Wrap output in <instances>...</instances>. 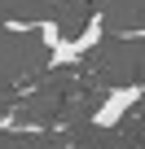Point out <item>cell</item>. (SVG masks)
Listing matches in <instances>:
<instances>
[{"mask_svg":"<svg viewBox=\"0 0 145 149\" xmlns=\"http://www.w3.org/2000/svg\"><path fill=\"white\" fill-rule=\"evenodd\" d=\"M101 35H106V18L92 13V22H88L75 40H66V35H62V40L48 48V66H75V61H84V57L101 44Z\"/></svg>","mask_w":145,"mask_h":149,"instance_id":"6da1fadb","label":"cell"},{"mask_svg":"<svg viewBox=\"0 0 145 149\" xmlns=\"http://www.w3.org/2000/svg\"><path fill=\"white\" fill-rule=\"evenodd\" d=\"M136 101H141V84H119V88H110V92L101 97L97 114H92V127H119Z\"/></svg>","mask_w":145,"mask_h":149,"instance_id":"7a4b0ae2","label":"cell"},{"mask_svg":"<svg viewBox=\"0 0 145 149\" xmlns=\"http://www.w3.org/2000/svg\"><path fill=\"white\" fill-rule=\"evenodd\" d=\"M35 31H40V40H44V48H53V44L62 40V26H57L53 18H40V22H35Z\"/></svg>","mask_w":145,"mask_h":149,"instance_id":"3957f363","label":"cell"}]
</instances>
